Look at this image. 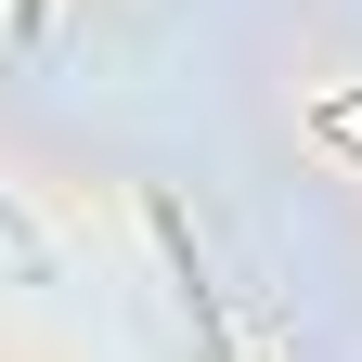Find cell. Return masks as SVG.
I'll return each instance as SVG.
<instances>
[{"instance_id":"obj_1","label":"cell","mask_w":362,"mask_h":362,"mask_svg":"<svg viewBox=\"0 0 362 362\" xmlns=\"http://www.w3.org/2000/svg\"><path fill=\"white\" fill-rule=\"evenodd\" d=\"M39 13H52V0H13V26H26V39H39Z\"/></svg>"}]
</instances>
